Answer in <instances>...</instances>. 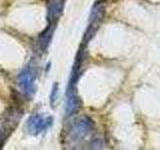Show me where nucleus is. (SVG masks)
Masks as SVG:
<instances>
[{
    "label": "nucleus",
    "instance_id": "7ed1b4c3",
    "mask_svg": "<svg viewBox=\"0 0 160 150\" xmlns=\"http://www.w3.org/2000/svg\"><path fill=\"white\" fill-rule=\"evenodd\" d=\"M79 99L76 95H74V93H71L68 95V100H67V110L68 112L72 113L75 112L79 108Z\"/></svg>",
    "mask_w": 160,
    "mask_h": 150
},
{
    "label": "nucleus",
    "instance_id": "f03ea898",
    "mask_svg": "<svg viewBox=\"0 0 160 150\" xmlns=\"http://www.w3.org/2000/svg\"><path fill=\"white\" fill-rule=\"evenodd\" d=\"M94 128V123L89 117H84L80 119L76 123L75 127L73 129V135H75L77 138L81 139L85 137L86 135H89L90 132Z\"/></svg>",
    "mask_w": 160,
    "mask_h": 150
},
{
    "label": "nucleus",
    "instance_id": "f257e3e1",
    "mask_svg": "<svg viewBox=\"0 0 160 150\" xmlns=\"http://www.w3.org/2000/svg\"><path fill=\"white\" fill-rule=\"evenodd\" d=\"M104 13H105V9L104 6L99 4H95L94 7L91 10V13H90L89 16V25L88 28L86 30L84 35V41L87 42L90 41L92 39V37L96 33L97 29L99 28L100 23L102 22L103 17H104Z\"/></svg>",
    "mask_w": 160,
    "mask_h": 150
}]
</instances>
